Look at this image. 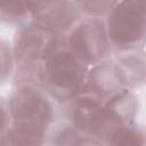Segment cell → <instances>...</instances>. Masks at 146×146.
Returning <instances> with one entry per match:
<instances>
[{
    "instance_id": "6da1fadb",
    "label": "cell",
    "mask_w": 146,
    "mask_h": 146,
    "mask_svg": "<svg viewBox=\"0 0 146 146\" xmlns=\"http://www.w3.org/2000/svg\"><path fill=\"white\" fill-rule=\"evenodd\" d=\"M89 67L66 44V36H56L41 64V89L52 100L68 104L83 89Z\"/></svg>"
},
{
    "instance_id": "7a4b0ae2",
    "label": "cell",
    "mask_w": 146,
    "mask_h": 146,
    "mask_svg": "<svg viewBox=\"0 0 146 146\" xmlns=\"http://www.w3.org/2000/svg\"><path fill=\"white\" fill-rule=\"evenodd\" d=\"M105 24L115 55L143 50L146 43L144 1H116L105 17Z\"/></svg>"
},
{
    "instance_id": "3957f363",
    "label": "cell",
    "mask_w": 146,
    "mask_h": 146,
    "mask_svg": "<svg viewBox=\"0 0 146 146\" xmlns=\"http://www.w3.org/2000/svg\"><path fill=\"white\" fill-rule=\"evenodd\" d=\"M66 44L88 67L111 59L114 54L105 18L82 17L66 35Z\"/></svg>"
},
{
    "instance_id": "277c9868",
    "label": "cell",
    "mask_w": 146,
    "mask_h": 146,
    "mask_svg": "<svg viewBox=\"0 0 146 146\" xmlns=\"http://www.w3.org/2000/svg\"><path fill=\"white\" fill-rule=\"evenodd\" d=\"M10 123H22L49 129L55 120L52 98L41 88L15 87L6 100Z\"/></svg>"
},
{
    "instance_id": "5b68a950",
    "label": "cell",
    "mask_w": 146,
    "mask_h": 146,
    "mask_svg": "<svg viewBox=\"0 0 146 146\" xmlns=\"http://www.w3.org/2000/svg\"><path fill=\"white\" fill-rule=\"evenodd\" d=\"M68 122L81 133L106 141L113 132L106 117L104 100L81 92L68 103Z\"/></svg>"
},
{
    "instance_id": "8992f818",
    "label": "cell",
    "mask_w": 146,
    "mask_h": 146,
    "mask_svg": "<svg viewBox=\"0 0 146 146\" xmlns=\"http://www.w3.org/2000/svg\"><path fill=\"white\" fill-rule=\"evenodd\" d=\"M30 8L31 21L58 36H66L82 19L75 1L30 0Z\"/></svg>"
},
{
    "instance_id": "52a82bcc",
    "label": "cell",
    "mask_w": 146,
    "mask_h": 146,
    "mask_svg": "<svg viewBox=\"0 0 146 146\" xmlns=\"http://www.w3.org/2000/svg\"><path fill=\"white\" fill-rule=\"evenodd\" d=\"M56 36L32 21L17 27L11 43L16 67L41 64Z\"/></svg>"
},
{
    "instance_id": "ba28073f",
    "label": "cell",
    "mask_w": 146,
    "mask_h": 146,
    "mask_svg": "<svg viewBox=\"0 0 146 146\" xmlns=\"http://www.w3.org/2000/svg\"><path fill=\"white\" fill-rule=\"evenodd\" d=\"M122 89L125 88L122 84L114 59L111 58L89 67L82 91L106 100Z\"/></svg>"
},
{
    "instance_id": "9c48e42d",
    "label": "cell",
    "mask_w": 146,
    "mask_h": 146,
    "mask_svg": "<svg viewBox=\"0 0 146 146\" xmlns=\"http://www.w3.org/2000/svg\"><path fill=\"white\" fill-rule=\"evenodd\" d=\"M104 108L110 127L114 131L116 128L135 121L139 110L138 96L133 90L122 89L104 100Z\"/></svg>"
},
{
    "instance_id": "30bf717a",
    "label": "cell",
    "mask_w": 146,
    "mask_h": 146,
    "mask_svg": "<svg viewBox=\"0 0 146 146\" xmlns=\"http://www.w3.org/2000/svg\"><path fill=\"white\" fill-rule=\"evenodd\" d=\"M113 59L125 89L135 91L146 83V55L143 50L115 55Z\"/></svg>"
},
{
    "instance_id": "8fae6325",
    "label": "cell",
    "mask_w": 146,
    "mask_h": 146,
    "mask_svg": "<svg viewBox=\"0 0 146 146\" xmlns=\"http://www.w3.org/2000/svg\"><path fill=\"white\" fill-rule=\"evenodd\" d=\"M47 131L35 125L10 123L9 128L1 133L0 146H44Z\"/></svg>"
},
{
    "instance_id": "7c38bea8",
    "label": "cell",
    "mask_w": 146,
    "mask_h": 146,
    "mask_svg": "<svg viewBox=\"0 0 146 146\" xmlns=\"http://www.w3.org/2000/svg\"><path fill=\"white\" fill-rule=\"evenodd\" d=\"M106 146H146V125L131 121L116 128L108 139Z\"/></svg>"
},
{
    "instance_id": "4fadbf2b",
    "label": "cell",
    "mask_w": 146,
    "mask_h": 146,
    "mask_svg": "<svg viewBox=\"0 0 146 146\" xmlns=\"http://www.w3.org/2000/svg\"><path fill=\"white\" fill-rule=\"evenodd\" d=\"M0 18L3 24L22 26L31 21L30 0H9L0 5Z\"/></svg>"
},
{
    "instance_id": "5bb4252c",
    "label": "cell",
    "mask_w": 146,
    "mask_h": 146,
    "mask_svg": "<svg viewBox=\"0 0 146 146\" xmlns=\"http://www.w3.org/2000/svg\"><path fill=\"white\" fill-rule=\"evenodd\" d=\"M116 1H75L82 17L105 18Z\"/></svg>"
},
{
    "instance_id": "9a60e30c",
    "label": "cell",
    "mask_w": 146,
    "mask_h": 146,
    "mask_svg": "<svg viewBox=\"0 0 146 146\" xmlns=\"http://www.w3.org/2000/svg\"><path fill=\"white\" fill-rule=\"evenodd\" d=\"M1 76H2V82L10 76L13 73H15L16 68V63H15V57L13 52V47L11 44L7 43L6 40H1Z\"/></svg>"
},
{
    "instance_id": "2e32d148",
    "label": "cell",
    "mask_w": 146,
    "mask_h": 146,
    "mask_svg": "<svg viewBox=\"0 0 146 146\" xmlns=\"http://www.w3.org/2000/svg\"><path fill=\"white\" fill-rule=\"evenodd\" d=\"M70 146H106V145L104 141H102L95 137L79 132Z\"/></svg>"
}]
</instances>
